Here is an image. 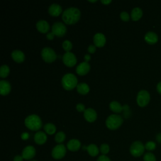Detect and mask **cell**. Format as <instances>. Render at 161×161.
<instances>
[{"label":"cell","mask_w":161,"mask_h":161,"mask_svg":"<svg viewBox=\"0 0 161 161\" xmlns=\"http://www.w3.org/2000/svg\"><path fill=\"white\" fill-rule=\"evenodd\" d=\"M62 85L67 91H70L77 86V79L71 73L65 74L62 79Z\"/></svg>","instance_id":"3"},{"label":"cell","mask_w":161,"mask_h":161,"mask_svg":"<svg viewBox=\"0 0 161 161\" xmlns=\"http://www.w3.org/2000/svg\"><path fill=\"white\" fill-rule=\"evenodd\" d=\"M76 87H77V92L79 94H82V95L87 94L89 91V87L86 83H83V82L79 83L77 84Z\"/></svg>","instance_id":"24"},{"label":"cell","mask_w":161,"mask_h":161,"mask_svg":"<svg viewBox=\"0 0 161 161\" xmlns=\"http://www.w3.org/2000/svg\"><path fill=\"white\" fill-rule=\"evenodd\" d=\"M101 2L103 4H108L110 3H111V0H106V1L105 0H101Z\"/></svg>","instance_id":"43"},{"label":"cell","mask_w":161,"mask_h":161,"mask_svg":"<svg viewBox=\"0 0 161 161\" xmlns=\"http://www.w3.org/2000/svg\"><path fill=\"white\" fill-rule=\"evenodd\" d=\"M47 137L46 134L43 131H38L34 136L35 142L38 145H43L47 141Z\"/></svg>","instance_id":"18"},{"label":"cell","mask_w":161,"mask_h":161,"mask_svg":"<svg viewBox=\"0 0 161 161\" xmlns=\"http://www.w3.org/2000/svg\"><path fill=\"white\" fill-rule=\"evenodd\" d=\"M31 161H36V160H31Z\"/></svg>","instance_id":"45"},{"label":"cell","mask_w":161,"mask_h":161,"mask_svg":"<svg viewBox=\"0 0 161 161\" xmlns=\"http://www.w3.org/2000/svg\"><path fill=\"white\" fill-rule=\"evenodd\" d=\"M88 52L91 53H93L95 52L96 51V46L95 45H90L89 47H88Z\"/></svg>","instance_id":"36"},{"label":"cell","mask_w":161,"mask_h":161,"mask_svg":"<svg viewBox=\"0 0 161 161\" xmlns=\"http://www.w3.org/2000/svg\"><path fill=\"white\" fill-rule=\"evenodd\" d=\"M109 109L114 113H121L124 109V107H123L118 102L113 101L109 104Z\"/></svg>","instance_id":"23"},{"label":"cell","mask_w":161,"mask_h":161,"mask_svg":"<svg viewBox=\"0 0 161 161\" xmlns=\"http://www.w3.org/2000/svg\"><path fill=\"white\" fill-rule=\"evenodd\" d=\"M86 148L87 150L88 153L92 157H95L99 153V148L94 144H90L86 147Z\"/></svg>","instance_id":"25"},{"label":"cell","mask_w":161,"mask_h":161,"mask_svg":"<svg viewBox=\"0 0 161 161\" xmlns=\"http://www.w3.org/2000/svg\"><path fill=\"white\" fill-rule=\"evenodd\" d=\"M54 34L52 33V32H51V33H48L47 34V35H46V36H47V38L48 39V40H53V38H54Z\"/></svg>","instance_id":"37"},{"label":"cell","mask_w":161,"mask_h":161,"mask_svg":"<svg viewBox=\"0 0 161 161\" xmlns=\"http://www.w3.org/2000/svg\"><path fill=\"white\" fill-rule=\"evenodd\" d=\"M36 150L35 148L31 145L26 147L22 152V157L25 160H30L33 158L35 155Z\"/></svg>","instance_id":"11"},{"label":"cell","mask_w":161,"mask_h":161,"mask_svg":"<svg viewBox=\"0 0 161 161\" xmlns=\"http://www.w3.org/2000/svg\"><path fill=\"white\" fill-rule=\"evenodd\" d=\"M157 91H158L160 94H161V82H160L157 84Z\"/></svg>","instance_id":"41"},{"label":"cell","mask_w":161,"mask_h":161,"mask_svg":"<svg viewBox=\"0 0 161 161\" xmlns=\"http://www.w3.org/2000/svg\"><path fill=\"white\" fill-rule=\"evenodd\" d=\"M76 109L79 112H82V111L84 112V111L86 110L85 109V106L83 104H82V103H79L76 106Z\"/></svg>","instance_id":"34"},{"label":"cell","mask_w":161,"mask_h":161,"mask_svg":"<svg viewBox=\"0 0 161 161\" xmlns=\"http://www.w3.org/2000/svg\"><path fill=\"white\" fill-rule=\"evenodd\" d=\"M120 18L124 21H128L130 19V16L127 12L123 11L120 13Z\"/></svg>","instance_id":"33"},{"label":"cell","mask_w":161,"mask_h":161,"mask_svg":"<svg viewBox=\"0 0 161 161\" xmlns=\"http://www.w3.org/2000/svg\"><path fill=\"white\" fill-rule=\"evenodd\" d=\"M142 10L139 8H135L132 9L131 13V17L133 21H138L142 16Z\"/></svg>","instance_id":"22"},{"label":"cell","mask_w":161,"mask_h":161,"mask_svg":"<svg viewBox=\"0 0 161 161\" xmlns=\"http://www.w3.org/2000/svg\"><path fill=\"white\" fill-rule=\"evenodd\" d=\"M23 157L20 156V155H16L14 157V160L13 161H23Z\"/></svg>","instance_id":"38"},{"label":"cell","mask_w":161,"mask_h":161,"mask_svg":"<svg viewBox=\"0 0 161 161\" xmlns=\"http://www.w3.org/2000/svg\"><path fill=\"white\" fill-rule=\"evenodd\" d=\"M80 17V10L74 7L66 9L62 13V19L67 25H72L77 23Z\"/></svg>","instance_id":"1"},{"label":"cell","mask_w":161,"mask_h":161,"mask_svg":"<svg viewBox=\"0 0 161 161\" xmlns=\"http://www.w3.org/2000/svg\"><path fill=\"white\" fill-rule=\"evenodd\" d=\"M156 148V144L155 142L150 141L146 143V144L145 145V148L147 149V150L149 151H152L155 150Z\"/></svg>","instance_id":"30"},{"label":"cell","mask_w":161,"mask_h":161,"mask_svg":"<svg viewBox=\"0 0 161 161\" xmlns=\"http://www.w3.org/2000/svg\"><path fill=\"white\" fill-rule=\"evenodd\" d=\"M90 70V65L88 62H84L79 64L76 67V72L80 75H86Z\"/></svg>","instance_id":"13"},{"label":"cell","mask_w":161,"mask_h":161,"mask_svg":"<svg viewBox=\"0 0 161 161\" xmlns=\"http://www.w3.org/2000/svg\"><path fill=\"white\" fill-rule=\"evenodd\" d=\"M11 57L13 59L18 63H21L25 60V55L23 52L19 50H13L11 53Z\"/></svg>","instance_id":"20"},{"label":"cell","mask_w":161,"mask_h":161,"mask_svg":"<svg viewBox=\"0 0 161 161\" xmlns=\"http://www.w3.org/2000/svg\"><path fill=\"white\" fill-rule=\"evenodd\" d=\"M122 117L118 114H111L108 117L106 121V126L110 130H116L123 123Z\"/></svg>","instance_id":"4"},{"label":"cell","mask_w":161,"mask_h":161,"mask_svg":"<svg viewBox=\"0 0 161 161\" xmlns=\"http://www.w3.org/2000/svg\"><path fill=\"white\" fill-rule=\"evenodd\" d=\"M36 27L38 31L42 33H47L49 29H50V26L48 23L45 21V20H39L36 24Z\"/></svg>","instance_id":"16"},{"label":"cell","mask_w":161,"mask_h":161,"mask_svg":"<svg viewBox=\"0 0 161 161\" xmlns=\"http://www.w3.org/2000/svg\"><path fill=\"white\" fill-rule=\"evenodd\" d=\"M97 1L96 0H94V1H91V0H89V2H91V3H94V2H96Z\"/></svg>","instance_id":"44"},{"label":"cell","mask_w":161,"mask_h":161,"mask_svg":"<svg viewBox=\"0 0 161 161\" xmlns=\"http://www.w3.org/2000/svg\"><path fill=\"white\" fill-rule=\"evenodd\" d=\"M150 101V94L145 90L140 91L136 97V102L140 107H144L148 104Z\"/></svg>","instance_id":"7"},{"label":"cell","mask_w":161,"mask_h":161,"mask_svg":"<svg viewBox=\"0 0 161 161\" xmlns=\"http://www.w3.org/2000/svg\"><path fill=\"white\" fill-rule=\"evenodd\" d=\"M41 55L43 60L48 63L52 62L57 58V55L55 51L50 47L43 48L41 52Z\"/></svg>","instance_id":"5"},{"label":"cell","mask_w":161,"mask_h":161,"mask_svg":"<svg viewBox=\"0 0 161 161\" xmlns=\"http://www.w3.org/2000/svg\"><path fill=\"white\" fill-rule=\"evenodd\" d=\"M29 137V134L28 133H23L21 135V138L23 140H27Z\"/></svg>","instance_id":"39"},{"label":"cell","mask_w":161,"mask_h":161,"mask_svg":"<svg viewBox=\"0 0 161 161\" xmlns=\"http://www.w3.org/2000/svg\"><path fill=\"white\" fill-rule=\"evenodd\" d=\"M97 161H111L110 159L105 155H102L99 157Z\"/></svg>","instance_id":"35"},{"label":"cell","mask_w":161,"mask_h":161,"mask_svg":"<svg viewBox=\"0 0 161 161\" xmlns=\"http://www.w3.org/2000/svg\"><path fill=\"white\" fill-rule=\"evenodd\" d=\"M44 130L45 131V132L47 134L49 135H53V133H55V131H56V127L55 126L52 124V123H47L46 125H44Z\"/></svg>","instance_id":"26"},{"label":"cell","mask_w":161,"mask_h":161,"mask_svg":"<svg viewBox=\"0 0 161 161\" xmlns=\"http://www.w3.org/2000/svg\"><path fill=\"white\" fill-rule=\"evenodd\" d=\"M67 148L72 152L77 151L80 147V142L77 139H72L67 144Z\"/></svg>","instance_id":"19"},{"label":"cell","mask_w":161,"mask_h":161,"mask_svg":"<svg viewBox=\"0 0 161 161\" xmlns=\"http://www.w3.org/2000/svg\"><path fill=\"white\" fill-rule=\"evenodd\" d=\"M65 139V134L63 131H60L57 133L55 136V140L58 143H62Z\"/></svg>","instance_id":"28"},{"label":"cell","mask_w":161,"mask_h":161,"mask_svg":"<svg viewBox=\"0 0 161 161\" xmlns=\"http://www.w3.org/2000/svg\"><path fill=\"white\" fill-rule=\"evenodd\" d=\"M156 140L159 143H161V133H158L156 136Z\"/></svg>","instance_id":"40"},{"label":"cell","mask_w":161,"mask_h":161,"mask_svg":"<svg viewBox=\"0 0 161 161\" xmlns=\"http://www.w3.org/2000/svg\"><path fill=\"white\" fill-rule=\"evenodd\" d=\"M93 41L94 45L97 47H102L106 43V37L101 33H96L93 38Z\"/></svg>","instance_id":"14"},{"label":"cell","mask_w":161,"mask_h":161,"mask_svg":"<svg viewBox=\"0 0 161 161\" xmlns=\"http://www.w3.org/2000/svg\"><path fill=\"white\" fill-rule=\"evenodd\" d=\"M62 60L64 64L68 67H73L75 65L77 62V58L75 57V55L70 52H65L63 55Z\"/></svg>","instance_id":"10"},{"label":"cell","mask_w":161,"mask_h":161,"mask_svg":"<svg viewBox=\"0 0 161 161\" xmlns=\"http://www.w3.org/2000/svg\"><path fill=\"white\" fill-rule=\"evenodd\" d=\"M9 73V68L6 65H1L0 68V77L2 78L6 77Z\"/></svg>","instance_id":"27"},{"label":"cell","mask_w":161,"mask_h":161,"mask_svg":"<svg viewBox=\"0 0 161 161\" xmlns=\"http://www.w3.org/2000/svg\"><path fill=\"white\" fill-rule=\"evenodd\" d=\"M62 7L60 5L53 3L48 8V13L52 16H58L62 13Z\"/></svg>","instance_id":"17"},{"label":"cell","mask_w":161,"mask_h":161,"mask_svg":"<svg viewBox=\"0 0 161 161\" xmlns=\"http://www.w3.org/2000/svg\"><path fill=\"white\" fill-rule=\"evenodd\" d=\"M52 31L54 35L60 37L63 36L66 33L67 28L64 23L61 22H55L52 25Z\"/></svg>","instance_id":"8"},{"label":"cell","mask_w":161,"mask_h":161,"mask_svg":"<svg viewBox=\"0 0 161 161\" xmlns=\"http://www.w3.org/2000/svg\"><path fill=\"white\" fill-rule=\"evenodd\" d=\"M145 150V146L140 141L134 142L130 146V151L131 154L134 157H140L141 156Z\"/></svg>","instance_id":"6"},{"label":"cell","mask_w":161,"mask_h":161,"mask_svg":"<svg viewBox=\"0 0 161 161\" xmlns=\"http://www.w3.org/2000/svg\"><path fill=\"white\" fill-rule=\"evenodd\" d=\"M11 91L10 83L4 80L0 81V93L3 96H6Z\"/></svg>","instance_id":"15"},{"label":"cell","mask_w":161,"mask_h":161,"mask_svg":"<svg viewBox=\"0 0 161 161\" xmlns=\"http://www.w3.org/2000/svg\"><path fill=\"white\" fill-rule=\"evenodd\" d=\"M25 125L28 129L33 131H37L41 128L42 123L40 118L38 115L31 114L25 118Z\"/></svg>","instance_id":"2"},{"label":"cell","mask_w":161,"mask_h":161,"mask_svg":"<svg viewBox=\"0 0 161 161\" xmlns=\"http://www.w3.org/2000/svg\"><path fill=\"white\" fill-rule=\"evenodd\" d=\"M84 117L88 122H94L97 118V113L92 108H87L84 112Z\"/></svg>","instance_id":"12"},{"label":"cell","mask_w":161,"mask_h":161,"mask_svg":"<svg viewBox=\"0 0 161 161\" xmlns=\"http://www.w3.org/2000/svg\"><path fill=\"white\" fill-rule=\"evenodd\" d=\"M62 47H63V48L64 49V50L66 52H70V50L72 49V44L70 41L65 40L62 43Z\"/></svg>","instance_id":"29"},{"label":"cell","mask_w":161,"mask_h":161,"mask_svg":"<svg viewBox=\"0 0 161 161\" xmlns=\"http://www.w3.org/2000/svg\"><path fill=\"white\" fill-rule=\"evenodd\" d=\"M90 59H91V57H90V55H88V54L85 55V56H84V60H85V62H88V61H89Z\"/></svg>","instance_id":"42"},{"label":"cell","mask_w":161,"mask_h":161,"mask_svg":"<svg viewBox=\"0 0 161 161\" xmlns=\"http://www.w3.org/2000/svg\"><path fill=\"white\" fill-rule=\"evenodd\" d=\"M145 40L150 45L155 43L158 40V36L156 33L152 31H149L145 35Z\"/></svg>","instance_id":"21"},{"label":"cell","mask_w":161,"mask_h":161,"mask_svg":"<svg viewBox=\"0 0 161 161\" xmlns=\"http://www.w3.org/2000/svg\"><path fill=\"white\" fill-rule=\"evenodd\" d=\"M144 161H156V158L155 155L152 153H147L143 157Z\"/></svg>","instance_id":"31"},{"label":"cell","mask_w":161,"mask_h":161,"mask_svg":"<svg viewBox=\"0 0 161 161\" xmlns=\"http://www.w3.org/2000/svg\"><path fill=\"white\" fill-rule=\"evenodd\" d=\"M100 151L103 155L107 154L109 151V147L106 143H103L100 147Z\"/></svg>","instance_id":"32"},{"label":"cell","mask_w":161,"mask_h":161,"mask_svg":"<svg viewBox=\"0 0 161 161\" xmlns=\"http://www.w3.org/2000/svg\"><path fill=\"white\" fill-rule=\"evenodd\" d=\"M66 153L65 147L63 144L56 145L52 151V155L55 159H60L63 158Z\"/></svg>","instance_id":"9"}]
</instances>
